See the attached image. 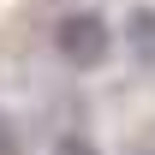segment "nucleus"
I'll use <instances>...</instances> for the list:
<instances>
[{
  "label": "nucleus",
  "mask_w": 155,
  "mask_h": 155,
  "mask_svg": "<svg viewBox=\"0 0 155 155\" xmlns=\"http://www.w3.org/2000/svg\"><path fill=\"white\" fill-rule=\"evenodd\" d=\"M54 48H60V60H72V66H101L107 48H114V30H107V18H96V12H72V18H60Z\"/></svg>",
  "instance_id": "obj_1"
},
{
  "label": "nucleus",
  "mask_w": 155,
  "mask_h": 155,
  "mask_svg": "<svg viewBox=\"0 0 155 155\" xmlns=\"http://www.w3.org/2000/svg\"><path fill=\"white\" fill-rule=\"evenodd\" d=\"M131 48H137V60H155V12L149 6L131 12Z\"/></svg>",
  "instance_id": "obj_2"
},
{
  "label": "nucleus",
  "mask_w": 155,
  "mask_h": 155,
  "mask_svg": "<svg viewBox=\"0 0 155 155\" xmlns=\"http://www.w3.org/2000/svg\"><path fill=\"white\" fill-rule=\"evenodd\" d=\"M54 155H96V143H90V137H60V143H54Z\"/></svg>",
  "instance_id": "obj_3"
},
{
  "label": "nucleus",
  "mask_w": 155,
  "mask_h": 155,
  "mask_svg": "<svg viewBox=\"0 0 155 155\" xmlns=\"http://www.w3.org/2000/svg\"><path fill=\"white\" fill-rule=\"evenodd\" d=\"M0 155H18V131H12L6 119H0Z\"/></svg>",
  "instance_id": "obj_4"
},
{
  "label": "nucleus",
  "mask_w": 155,
  "mask_h": 155,
  "mask_svg": "<svg viewBox=\"0 0 155 155\" xmlns=\"http://www.w3.org/2000/svg\"><path fill=\"white\" fill-rule=\"evenodd\" d=\"M143 155H155V149H143Z\"/></svg>",
  "instance_id": "obj_5"
}]
</instances>
